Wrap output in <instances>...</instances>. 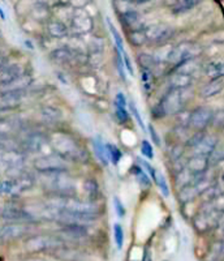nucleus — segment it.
Listing matches in <instances>:
<instances>
[{"mask_svg":"<svg viewBox=\"0 0 224 261\" xmlns=\"http://www.w3.org/2000/svg\"><path fill=\"white\" fill-rule=\"evenodd\" d=\"M141 163H142V166H144V169L149 172V175L151 176V179H154V181L156 183V176H158V172H156V170L151 166L148 161H141Z\"/></svg>","mask_w":224,"mask_h":261,"instance_id":"obj_47","label":"nucleus"},{"mask_svg":"<svg viewBox=\"0 0 224 261\" xmlns=\"http://www.w3.org/2000/svg\"><path fill=\"white\" fill-rule=\"evenodd\" d=\"M63 234L67 238H72V239H78V238H82L86 235V227L85 226H63L62 230Z\"/></svg>","mask_w":224,"mask_h":261,"instance_id":"obj_29","label":"nucleus"},{"mask_svg":"<svg viewBox=\"0 0 224 261\" xmlns=\"http://www.w3.org/2000/svg\"><path fill=\"white\" fill-rule=\"evenodd\" d=\"M47 33L53 38H64L68 36V28L60 20H51L47 22Z\"/></svg>","mask_w":224,"mask_h":261,"instance_id":"obj_22","label":"nucleus"},{"mask_svg":"<svg viewBox=\"0 0 224 261\" xmlns=\"http://www.w3.org/2000/svg\"><path fill=\"white\" fill-rule=\"evenodd\" d=\"M195 196H197V192L193 188V186H189V187L183 188L180 190V193H179V201L181 204H188V202L192 201L193 199H195Z\"/></svg>","mask_w":224,"mask_h":261,"instance_id":"obj_36","label":"nucleus"},{"mask_svg":"<svg viewBox=\"0 0 224 261\" xmlns=\"http://www.w3.org/2000/svg\"><path fill=\"white\" fill-rule=\"evenodd\" d=\"M216 146H218V139L215 136H212V135H204V137L198 141L197 145L193 149H194V154L209 157Z\"/></svg>","mask_w":224,"mask_h":261,"instance_id":"obj_17","label":"nucleus"},{"mask_svg":"<svg viewBox=\"0 0 224 261\" xmlns=\"http://www.w3.org/2000/svg\"><path fill=\"white\" fill-rule=\"evenodd\" d=\"M108 28L109 30H111L112 36H114V39H115V43H116V47H118L119 50V54L124 53L125 50H124V46H123V38H121V36L119 34L118 30H116V28L111 24V21H108Z\"/></svg>","mask_w":224,"mask_h":261,"instance_id":"obj_40","label":"nucleus"},{"mask_svg":"<svg viewBox=\"0 0 224 261\" xmlns=\"http://www.w3.org/2000/svg\"><path fill=\"white\" fill-rule=\"evenodd\" d=\"M47 144H50L48 143V139L42 134H30L24 141V146L27 150L32 151V153L42 151Z\"/></svg>","mask_w":224,"mask_h":261,"instance_id":"obj_19","label":"nucleus"},{"mask_svg":"<svg viewBox=\"0 0 224 261\" xmlns=\"http://www.w3.org/2000/svg\"><path fill=\"white\" fill-rule=\"evenodd\" d=\"M185 169L194 176L202 175L209 169V157L200 154L192 155L189 160H186Z\"/></svg>","mask_w":224,"mask_h":261,"instance_id":"obj_15","label":"nucleus"},{"mask_svg":"<svg viewBox=\"0 0 224 261\" xmlns=\"http://www.w3.org/2000/svg\"><path fill=\"white\" fill-rule=\"evenodd\" d=\"M24 74L22 67L17 63L6 64L0 68V86H8Z\"/></svg>","mask_w":224,"mask_h":261,"instance_id":"obj_14","label":"nucleus"},{"mask_svg":"<svg viewBox=\"0 0 224 261\" xmlns=\"http://www.w3.org/2000/svg\"><path fill=\"white\" fill-rule=\"evenodd\" d=\"M120 18H121V22L124 24V27L127 28L129 32H134V30L142 29L141 17H139L138 12L134 11V9H127V11H123V13L120 15Z\"/></svg>","mask_w":224,"mask_h":261,"instance_id":"obj_18","label":"nucleus"},{"mask_svg":"<svg viewBox=\"0 0 224 261\" xmlns=\"http://www.w3.org/2000/svg\"><path fill=\"white\" fill-rule=\"evenodd\" d=\"M69 162L59 155H42L34 161V167L43 174H58L65 172L69 169Z\"/></svg>","mask_w":224,"mask_h":261,"instance_id":"obj_4","label":"nucleus"},{"mask_svg":"<svg viewBox=\"0 0 224 261\" xmlns=\"http://www.w3.org/2000/svg\"><path fill=\"white\" fill-rule=\"evenodd\" d=\"M90 53L93 54H102L103 53V41L98 37L93 38L92 43H90Z\"/></svg>","mask_w":224,"mask_h":261,"instance_id":"obj_42","label":"nucleus"},{"mask_svg":"<svg viewBox=\"0 0 224 261\" xmlns=\"http://www.w3.org/2000/svg\"><path fill=\"white\" fill-rule=\"evenodd\" d=\"M212 116H214V111H212L210 107H197V109L189 115L188 125L192 128V129L202 132V130L212 122Z\"/></svg>","mask_w":224,"mask_h":261,"instance_id":"obj_7","label":"nucleus"},{"mask_svg":"<svg viewBox=\"0 0 224 261\" xmlns=\"http://www.w3.org/2000/svg\"><path fill=\"white\" fill-rule=\"evenodd\" d=\"M128 39L133 46H142L146 42L144 29L134 30V32H128Z\"/></svg>","mask_w":224,"mask_h":261,"instance_id":"obj_37","label":"nucleus"},{"mask_svg":"<svg viewBox=\"0 0 224 261\" xmlns=\"http://www.w3.org/2000/svg\"><path fill=\"white\" fill-rule=\"evenodd\" d=\"M72 29L74 32L80 33V34H85V33H90L93 30V18L92 16L86 13L83 9H78L73 13L71 18Z\"/></svg>","mask_w":224,"mask_h":261,"instance_id":"obj_12","label":"nucleus"},{"mask_svg":"<svg viewBox=\"0 0 224 261\" xmlns=\"http://www.w3.org/2000/svg\"><path fill=\"white\" fill-rule=\"evenodd\" d=\"M83 188H85V192L86 195H88L89 200H90L92 202L95 201L98 195H99V187H98L97 180L93 178L86 179V180L83 181Z\"/></svg>","mask_w":224,"mask_h":261,"instance_id":"obj_30","label":"nucleus"},{"mask_svg":"<svg viewBox=\"0 0 224 261\" xmlns=\"http://www.w3.org/2000/svg\"><path fill=\"white\" fill-rule=\"evenodd\" d=\"M116 109V118L120 123H127L129 120V114L127 109H121V107H115Z\"/></svg>","mask_w":224,"mask_h":261,"instance_id":"obj_44","label":"nucleus"},{"mask_svg":"<svg viewBox=\"0 0 224 261\" xmlns=\"http://www.w3.org/2000/svg\"><path fill=\"white\" fill-rule=\"evenodd\" d=\"M193 80H194L193 76H186V74L177 73V72H174V73L170 76V84H171L172 89H188L189 86L193 84Z\"/></svg>","mask_w":224,"mask_h":261,"instance_id":"obj_20","label":"nucleus"},{"mask_svg":"<svg viewBox=\"0 0 224 261\" xmlns=\"http://www.w3.org/2000/svg\"><path fill=\"white\" fill-rule=\"evenodd\" d=\"M221 161H223V148L218 145L209 155V166H216Z\"/></svg>","mask_w":224,"mask_h":261,"instance_id":"obj_38","label":"nucleus"},{"mask_svg":"<svg viewBox=\"0 0 224 261\" xmlns=\"http://www.w3.org/2000/svg\"><path fill=\"white\" fill-rule=\"evenodd\" d=\"M2 217L4 220L15 221V222L18 223L33 222L36 220L29 211L24 208H18V206H7V208H4L3 212H2Z\"/></svg>","mask_w":224,"mask_h":261,"instance_id":"obj_13","label":"nucleus"},{"mask_svg":"<svg viewBox=\"0 0 224 261\" xmlns=\"http://www.w3.org/2000/svg\"><path fill=\"white\" fill-rule=\"evenodd\" d=\"M93 149H94L95 154H97V158L100 161V163L107 166L108 165V160H107L106 154V144L103 143L102 137L97 136L93 139Z\"/></svg>","mask_w":224,"mask_h":261,"instance_id":"obj_26","label":"nucleus"},{"mask_svg":"<svg viewBox=\"0 0 224 261\" xmlns=\"http://www.w3.org/2000/svg\"><path fill=\"white\" fill-rule=\"evenodd\" d=\"M129 110H130V113L133 114V116L136 118V120H137V123H138V124H139V127H141L142 129L145 130V124H144V122H142L141 115H139V111H138V109H137L136 103H134V102H133V101L129 102Z\"/></svg>","mask_w":224,"mask_h":261,"instance_id":"obj_43","label":"nucleus"},{"mask_svg":"<svg viewBox=\"0 0 224 261\" xmlns=\"http://www.w3.org/2000/svg\"><path fill=\"white\" fill-rule=\"evenodd\" d=\"M34 186V179L32 175L21 174L15 179L0 180V195H18L24 191L30 190Z\"/></svg>","mask_w":224,"mask_h":261,"instance_id":"obj_5","label":"nucleus"},{"mask_svg":"<svg viewBox=\"0 0 224 261\" xmlns=\"http://www.w3.org/2000/svg\"><path fill=\"white\" fill-rule=\"evenodd\" d=\"M142 261H151L150 253H149V252H145V256H144V258H142Z\"/></svg>","mask_w":224,"mask_h":261,"instance_id":"obj_51","label":"nucleus"},{"mask_svg":"<svg viewBox=\"0 0 224 261\" xmlns=\"http://www.w3.org/2000/svg\"><path fill=\"white\" fill-rule=\"evenodd\" d=\"M62 247V241L59 238L52 237L47 234L33 235L25 242V248L26 251L33 253L46 252V251H53Z\"/></svg>","mask_w":224,"mask_h":261,"instance_id":"obj_3","label":"nucleus"},{"mask_svg":"<svg viewBox=\"0 0 224 261\" xmlns=\"http://www.w3.org/2000/svg\"><path fill=\"white\" fill-rule=\"evenodd\" d=\"M48 143L52 146L56 155L64 158L65 161H76V162H86L88 151L73 136L63 132H56L48 139Z\"/></svg>","mask_w":224,"mask_h":261,"instance_id":"obj_1","label":"nucleus"},{"mask_svg":"<svg viewBox=\"0 0 224 261\" xmlns=\"http://www.w3.org/2000/svg\"><path fill=\"white\" fill-rule=\"evenodd\" d=\"M7 59L6 58H3V57H0V68H2V67H4V65L7 64Z\"/></svg>","mask_w":224,"mask_h":261,"instance_id":"obj_52","label":"nucleus"},{"mask_svg":"<svg viewBox=\"0 0 224 261\" xmlns=\"http://www.w3.org/2000/svg\"><path fill=\"white\" fill-rule=\"evenodd\" d=\"M186 90V89H185ZM185 90L179 89H171L167 94L163 97L162 101L156 105L151 110V114L155 119L164 118L171 114H177L181 110V107L184 105V92Z\"/></svg>","mask_w":224,"mask_h":261,"instance_id":"obj_2","label":"nucleus"},{"mask_svg":"<svg viewBox=\"0 0 224 261\" xmlns=\"http://www.w3.org/2000/svg\"><path fill=\"white\" fill-rule=\"evenodd\" d=\"M137 62L139 63L141 69H148V71H153V68L156 65L155 58L149 54H139L137 57Z\"/></svg>","mask_w":224,"mask_h":261,"instance_id":"obj_33","label":"nucleus"},{"mask_svg":"<svg viewBox=\"0 0 224 261\" xmlns=\"http://www.w3.org/2000/svg\"><path fill=\"white\" fill-rule=\"evenodd\" d=\"M197 50L198 48L195 45L189 43V42H184L181 45L176 46L174 50L170 51L167 60L170 63H174V64H179V63L184 62V60L193 59L197 55Z\"/></svg>","mask_w":224,"mask_h":261,"instance_id":"obj_10","label":"nucleus"},{"mask_svg":"<svg viewBox=\"0 0 224 261\" xmlns=\"http://www.w3.org/2000/svg\"><path fill=\"white\" fill-rule=\"evenodd\" d=\"M223 90V77L211 80L209 84L202 86L200 94L202 98H211L218 95Z\"/></svg>","mask_w":224,"mask_h":261,"instance_id":"obj_21","label":"nucleus"},{"mask_svg":"<svg viewBox=\"0 0 224 261\" xmlns=\"http://www.w3.org/2000/svg\"><path fill=\"white\" fill-rule=\"evenodd\" d=\"M41 114H42V118H43V120H46L47 123H56V122H59L60 119L63 118L62 111L53 106L43 107L41 111Z\"/></svg>","mask_w":224,"mask_h":261,"instance_id":"obj_28","label":"nucleus"},{"mask_svg":"<svg viewBox=\"0 0 224 261\" xmlns=\"http://www.w3.org/2000/svg\"><path fill=\"white\" fill-rule=\"evenodd\" d=\"M114 237H115L116 247L119 249L123 248V244H124V231H123V227L119 223H115V226H114Z\"/></svg>","mask_w":224,"mask_h":261,"instance_id":"obj_39","label":"nucleus"},{"mask_svg":"<svg viewBox=\"0 0 224 261\" xmlns=\"http://www.w3.org/2000/svg\"><path fill=\"white\" fill-rule=\"evenodd\" d=\"M50 59L55 64H71V63H85L86 57L81 53H74L67 47H60L51 51Z\"/></svg>","mask_w":224,"mask_h":261,"instance_id":"obj_9","label":"nucleus"},{"mask_svg":"<svg viewBox=\"0 0 224 261\" xmlns=\"http://www.w3.org/2000/svg\"><path fill=\"white\" fill-rule=\"evenodd\" d=\"M175 30L167 24H154L144 29L146 41L153 43H163L174 36Z\"/></svg>","mask_w":224,"mask_h":261,"instance_id":"obj_8","label":"nucleus"},{"mask_svg":"<svg viewBox=\"0 0 224 261\" xmlns=\"http://www.w3.org/2000/svg\"><path fill=\"white\" fill-rule=\"evenodd\" d=\"M115 107H121V109H127V98L124 93H118L115 98Z\"/></svg>","mask_w":224,"mask_h":261,"instance_id":"obj_48","label":"nucleus"},{"mask_svg":"<svg viewBox=\"0 0 224 261\" xmlns=\"http://www.w3.org/2000/svg\"><path fill=\"white\" fill-rule=\"evenodd\" d=\"M132 172L136 175L137 178V181L139 183V186L144 188H149L151 186V180L149 179L148 174L144 171V170L141 169V167L138 166H134V169H132Z\"/></svg>","mask_w":224,"mask_h":261,"instance_id":"obj_34","label":"nucleus"},{"mask_svg":"<svg viewBox=\"0 0 224 261\" xmlns=\"http://www.w3.org/2000/svg\"><path fill=\"white\" fill-rule=\"evenodd\" d=\"M183 148H180V146H172L171 149V153H170V155H171V158L174 161L179 160V158L183 157Z\"/></svg>","mask_w":224,"mask_h":261,"instance_id":"obj_49","label":"nucleus"},{"mask_svg":"<svg viewBox=\"0 0 224 261\" xmlns=\"http://www.w3.org/2000/svg\"><path fill=\"white\" fill-rule=\"evenodd\" d=\"M195 178H197V176L192 175L188 170L184 169L183 171H180L179 174L175 175V186H176L179 190H183V188L192 186Z\"/></svg>","mask_w":224,"mask_h":261,"instance_id":"obj_24","label":"nucleus"},{"mask_svg":"<svg viewBox=\"0 0 224 261\" xmlns=\"http://www.w3.org/2000/svg\"><path fill=\"white\" fill-rule=\"evenodd\" d=\"M223 71L224 67L221 62H210L205 67V74H206L207 77L211 79V80L223 77Z\"/></svg>","mask_w":224,"mask_h":261,"instance_id":"obj_27","label":"nucleus"},{"mask_svg":"<svg viewBox=\"0 0 224 261\" xmlns=\"http://www.w3.org/2000/svg\"><path fill=\"white\" fill-rule=\"evenodd\" d=\"M156 184L159 186L163 195H164L165 197H168V196H170V190H168V186L167 183H165L164 178H163V175H160V174H158V176H156Z\"/></svg>","mask_w":224,"mask_h":261,"instance_id":"obj_45","label":"nucleus"},{"mask_svg":"<svg viewBox=\"0 0 224 261\" xmlns=\"http://www.w3.org/2000/svg\"><path fill=\"white\" fill-rule=\"evenodd\" d=\"M219 222H221V209L218 208L201 209L194 217V227L200 232L218 227Z\"/></svg>","mask_w":224,"mask_h":261,"instance_id":"obj_6","label":"nucleus"},{"mask_svg":"<svg viewBox=\"0 0 224 261\" xmlns=\"http://www.w3.org/2000/svg\"><path fill=\"white\" fill-rule=\"evenodd\" d=\"M201 197H202V201L206 202V204H212L216 200L221 199V187L218 184H212L211 187L201 193Z\"/></svg>","mask_w":224,"mask_h":261,"instance_id":"obj_25","label":"nucleus"},{"mask_svg":"<svg viewBox=\"0 0 224 261\" xmlns=\"http://www.w3.org/2000/svg\"><path fill=\"white\" fill-rule=\"evenodd\" d=\"M197 4L198 2H195V0H180V2L175 3V6L172 7V13L180 15V13L188 12L192 8L197 7Z\"/></svg>","mask_w":224,"mask_h":261,"instance_id":"obj_31","label":"nucleus"},{"mask_svg":"<svg viewBox=\"0 0 224 261\" xmlns=\"http://www.w3.org/2000/svg\"><path fill=\"white\" fill-rule=\"evenodd\" d=\"M141 153H142V155L148 158V160H153L154 158V149L148 140H144V141H142Z\"/></svg>","mask_w":224,"mask_h":261,"instance_id":"obj_41","label":"nucleus"},{"mask_svg":"<svg viewBox=\"0 0 224 261\" xmlns=\"http://www.w3.org/2000/svg\"><path fill=\"white\" fill-rule=\"evenodd\" d=\"M198 69H200V63L194 59H188L175 65L174 72L186 74V76H193V73H195Z\"/></svg>","mask_w":224,"mask_h":261,"instance_id":"obj_23","label":"nucleus"},{"mask_svg":"<svg viewBox=\"0 0 224 261\" xmlns=\"http://www.w3.org/2000/svg\"><path fill=\"white\" fill-rule=\"evenodd\" d=\"M141 79H142V85H144V90L146 94H150L151 89H153V71H148V69H141Z\"/></svg>","mask_w":224,"mask_h":261,"instance_id":"obj_35","label":"nucleus"},{"mask_svg":"<svg viewBox=\"0 0 224 261\" xmlns=\"http://www.w3.org/2000/svg\"><path fill=\"white\" fill-rule=\"evenodd\" d=\"M149 132H150L151 135V139L154 140V143H155V145L159 146L160 145V140H159V136H158V134H156L155 128L153 127V125H149Z\"/></svg>","mask_w":224,"mask_h":261,"instance_id":"obj_50","label":"nucleus"},{"mask_svg":"<svg viewBox=\"0 0 224 261\" xmlns=\"http://www.w3.org/2000/svg\"><path fill=\"white\" fill-rule=\"evenodd\" d=\"M27 232H29V226L25 225V223H8V225H4L0 228V242L7 243V242L16 241V239L25 237Z\"/></svg>","mask_w":224,"mask_h":261,"instance_id":"obj_11","label":"nucleus"},{"mask_svg":"<svg viewBox=\"0 0 224 261\" xmlns=\"http://www.w3.org/2000/svg\"><path fill=\"white\" fill-rule=\"evenodd\" d=\"M106 154L107 160L114 163V165H118L119 161L123 157V153L120 151V149L114 145V144H106Z\"/></svg>","mask_w":224,"mask_h":261,"instance_id":"obj_32","label":"nucleus"},{"mask_svg":"<svg viewBox=\"0 0 224 261\" xmlns=\"http://www.w3.org/2000/svg\"><path fill=\"white\" fill-rule=\"evenodd\" d=\"M114 205H115V211L119 218H123L125 216V206L123 205V202L120 201L119 197H114Z\"/></svg>","mask_w":224,"mask_h":261,"instance_id":"obj_46","label":"nucleus"},{"mask_svg":"<svg viewBox=\"0 0 224 261\" xmlns=\"http://www.w3.org/2000/svg\"><path fill=\"white\" fill-rule=\"evenodd\" d=\"M25 162V157L21 154L17 149H11V150H4L0 155V163L7 169L17 170L20 169Z\"/></svg>","mask_w":224,"mask_h":261,"instance_id":"obj_16","label":"nucleus"}]
</instances>
